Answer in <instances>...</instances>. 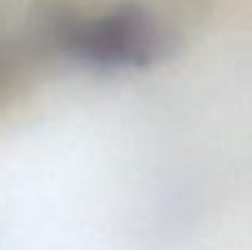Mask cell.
Returning <instances> with one entry per match:
<instances>
[{"instance_id":"1","label":"cell","mask_w":252,"mask_h":250,"mask_svg":"<svg viewBox=\"0 0 252 250\" xmlns=\"http://www.w3.org/2000/svg\"><path fill=\"white\" fill-rule=\"evenodd\" d=\"M53 40L66 58L91 69H142L159 60L168 35L139 7H118L58 25Z\"/></svg>"}]
</instances>
